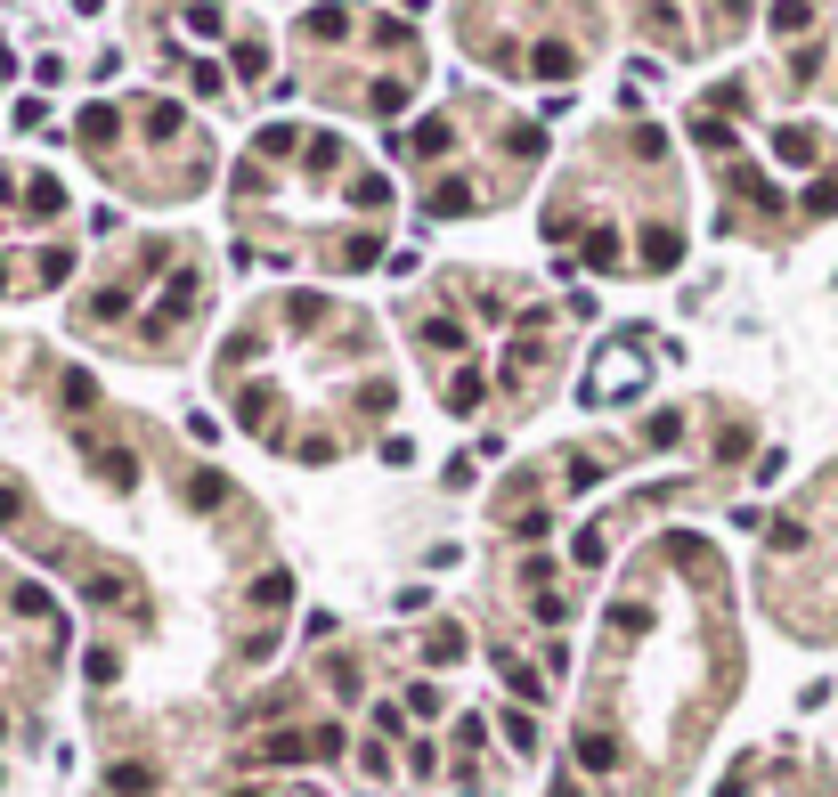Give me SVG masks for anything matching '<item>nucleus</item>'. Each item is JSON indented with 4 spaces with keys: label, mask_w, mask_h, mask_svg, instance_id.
Segmentation results:
<instances>
[{
    "label": "nucleus",
    "mask_w": 838,
    "mask_h": 797,
    "mask_svg": "<svg viewBox=\"0 0 838 797\" xmlns=\"http://www.w3.org/2000/svg\"><path fill=\"white\" fill-rule=\"evenodd\" d=\"M188 310H196V269H179V277L163 285V301H155V318H147L139 334H147V342H163V334H171L179 318H188Z\"/></svg>",
    "instance_id": "f257e3e1"
},
{
    "label": "nucleus",
    "mask_w": 838,
    "mask_h": 797,
    "mask_svg": "<svg viewBox=\"0 0 838 797\" xmlns=\"http://www.w3.org/2000/svg\"><path fill=\"white\" fill-rule=\"evenodd\" d=\"M114 131H123V114H114V106H90V114H82V139H90V147H106Z\"/></svg>",
    "instance_id": "f03ea898"
},
{
    "label": "nucleus",
    "mask_w": 838,
    "mask_h": 797,
    "mask_svg": "<svg viewBox=\"0 0 838 797\" xmlns=\"http://www.w3.org/2000/svg\"><path fill=\"white\" fill-rule=\"evenodd\" d=\"M481 391H489V383H481V375H472V366H464V375L448 383V407H456V415H472V407H481Z\"/></svg>",
    "instance_id": "7ed1b4c3"
},
{
    "label": "nucleus",
    "mask_w": 838,
    "mask_h": 797,
    "mask_svg": "<svg viewBox=\"0 0 838 797\" xmlns=\"http://www.w3.org/2000/svg\"><path fill=\"white\" fill-rule=\"evenodd\" d=\"M106 781H114V797H147V789H155V773H147V765H114Z\"/></svg>",
    "instance_id": "20e7f679"
},
{
    "label": "nucleus",
    "mask_w": 838,
    "mask_h": 797,
    "mask_svg": "<svg viewBox=\"0 0 838 797\" xmlns=\"http://www.w3.org/2000/svg\"><path fill=\"white\" fill-rule=\"evenodd\" d=\"M342 25H350L342 9H310V17H302V33H310V41H342Z\"/></svg>",
    "instance_id": "39448f33"
},
{
    "label": "nucleus",
    "mask_w": 838,
    "mask_h": 797,
    "mask_svg": "<svg viewBox=\"0 0 838 797\" xmlns=\"http://www.w3.org/2000/svg\"><path fill=\"white\" fill-rule=\"evenodd\" d=\"M285 594H293V578H285V570H261V578H253V602H261V610H277Z\"/></svg>",
    "instance_id": "423d86ee"
},
{
    "label": "nucleus",
    "mask_w": 838,
    "mask_h": 797,
    "mask_svg": "<svg viewBox=\"0 0 838 797\" xmlns=\"http://www.w3.org/2000/svg\"><path fill=\"white\" fill-rule=\"evenodd\" d=\"M74 277V253H66V244H49V253H41V285H66Z\"/></svg>",
    "instance_id": "0eeeda50"
},
{
    "label": "nucleus",
    "mask_w": 838,
    "mask_h": 797,
    "mask_svg": "<svg viewBox=\"0 0 838 797\" xmlns=\"http://www.w3.org/2000/svg\"><path fill=\"white\" fill-rule=\"evenodd\" d=\"M25 204H33V212H66V188H57V179H33Z\"/></svg>",
    "instance_id": "6e6552de"
},
{
    "label": "nucleus",
    "mask_w": 838,
    "mask_h": 797,
    "mask_svg": "<svg viewBox=\"0 0 838 797\" xmlns=\"http://www.w3.org/2000/svg\"><path fill=\"white\" fill-rule=\"evenodd\" d=\"M424 342H432V350H456V342H464V326H456V318H432V326H424Z\"/></svg>",
    "instance_id": "1a4fd4ad"
},
{
    "label": "nucleus",
    "mask_w": 838,
    "mask_h": 797,
    "mask_svg": "<svg viewBox=\"0 0 838 797\" xmlns=\"http://www.w3.org/2000/svg\"><path fill=\"white\" fill-rule=\"evenodd\" d=\"M0 285H9V269H0Z\"/></svg>",
    "instance_id": "9d476101"
}]
</instances>
